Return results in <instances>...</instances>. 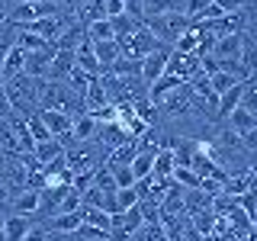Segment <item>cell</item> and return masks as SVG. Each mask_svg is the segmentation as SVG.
<instances>
[{
    "label": "cell",
    "mask_w": 257,
    "mask_h": 241,
    "mask_svg": "<svg viewBox=\"0 0 257 241\" xmlns=\"http://www.w3.org/2000/svg\"><path fill=\"white\" fill-rule=\"evenodd\" d=\"M145 26L155 32V39H158L161 45L174 48L177 39H180L183 32H190L193 23H190L180 10H167V13H158V16H148V20H145Z\"/></svg>",
    "instance_id": "obj_1"
},
{
    "label": "cell",
    "mask_w": 257,
    "mask_h": 241,
    "mask_svg": "<svg viewBox=\"0 0 257 241\" xmlns=\"http://www.w3.org/2000/svg\"><path fill=\"white\" fill-rule=\"evenodd\" d=\"M77 106H80V112H84L80 96L71 90L64 80H45V84H42V93H39V109H58V112L74 116Z\"/></svg>",
    "instance_id": "obj_2"
},
{
    "label": "cell",
    "mask_w": 257,
    "mask_h": 241,
    "mask_svg": "<svg viewBox=\"0 0 257 241\" xmlns=\"http://www.w3.org/2000/svg\"><path fill=\"white\" fill-rule=\"evenodd\" d=\"M116 42L122 48V58H135V61H142L145 55H151V52L161 48V42L155 39V32L148 26H142L139 32H132V36H125V39H116Z\"/></svg>",
    "instance_id": "obj_3"
},
{
    "label": "cell",
    "mask_w": 257,
    "mask_h": 241,
    "mask_svg": "<svg viewBox=\"0 0 257 241\" xmlns=\"http://www.w3.org/2000/svg\"><path fill=\"white\" fill-rule=\"evenodd\" d=\"M167 58H171V48H167V45H161L158 52H151V55H145V58H142V71H139V77H142V84H145V87H151L155 80L164 77V71H167Z\"/></svg>",
    "instance_id": "obj_4"
},
{
    "label": "cell",
    "mask_w": 257,
    "mask_h": 241,
    "mask_svg": "<svg viewBox=\"0 0 257 241\" xmlns=\"http://www.w3.org/2000/svg\"><path fill=\"white\" fill-rule=\"evenodd\" d=\"M241 45H244V32H222L212 45V58L219 64H228V61H238L241 58Z\"/></svg>",
    "instance_id": "obj_5"
},
{
    "label": "cell",
    "mask_w": 257,
    "mask_h": 241,
    "mask_svg": "<svg viewBox=\"0 0 257 241\" xmlns=\"http://www.w3.org/2000/svg\"><path fill=\"white\" fill-rule=\"evenodd\" d=\"M36 116L42 119V126L52 132V139H61V135L71 132V123H74V116H68V112H58V109H36Z\"/></svg>",
    "instance_id": "obj_6"
},
{
    "label": "cell",
    "mask_w": 257,
    "mask_h": 241,
    "mask_svg": "<svg viewBox=\"0 0 257 241\" xmlns=\"http://www.w3.org/2000/svg\"><path fill=\"white\" fill-rule=\"evenodd\" d=\"M254 183H257V177H254L251 167H241V171L225 174V193H228V196H241V193L254 190Z\"/></svg>",
    "instance_id": "obj_7"
},
{
    "label": "cell",
    "mask_w": 257,
    "mask_h": 241,
    "mask_svg": "<svg viewBox=\"0 0 257 241\" xmlns=\"http://www.w3.org/2000/svg\"><path fill=\"white\" fill-rule=\"evenodd\" d=\"M80 228V215L77 212H55L52 219H45L48 235H74Z\"/></svg>",
    "instance_id": "obj_8"
},
{
    "label": "cell",
    "mask_w": 257,
    "mask_h": 241,
    "mask_svg": "<svg viewBox=\"0 0 257 241\" xmlns=\"http://www.w3.org/2000/svg\"><path fill=\"white\" fill-rule=\"evenodd\" d=\"M74 64L80 71H87L90 77H100L103 74V68H100V61H96V55H93V45H90V39H84L77 48H74Z\"/></svg>",
    "instance_id": "obj_9"
},
{
    "label": "cell",
    "mask_w": 257,
    "mask_h": 241,
    "mask_svg": "<svg viewBox=\"0 0 257 241\" xmlns=\"http://www.w3.org/2000/svg\"><path fill=\"white\" fill-rule=\"evenodd\" d=\"M225 123H228V132H235L238 139H244L247 132H254V129H257V116H254V112H247L244 106H238L231 116H225Z\"/></svg>",
    "instance_id": "obj_10"
},
{
    "label": "cell",
    "mask_w": 257,
    "mask_h": 241,
    "mask_svg": "<svg viewBox=\"0 0 257 241\" xmlns=\"http://www.w3.org/2000/svg\"><path fill=\"white\" fill-rule=\"evenodd\" d=\"M26 58L29 55L23 52L20 45H13L10 52H7V58H4V68H0V80H10L16 74H26Z\"/></svg>",
    "instance_id": "obj_11"
},
{
    "label": "cell",
    "mask_w": 257,
    "mask_h": 241,
    "mask_svg": "<svg viewBox=\"0 0 257 241\" xmlns=\"http://www.w3.org/2000/svg\"><path fill=\"white\" fill-rule=\"evenodd\" d=\"M32 222H36L32 215H4V241H23Z\"/></svg>",
    "instance_id": "obj_12"
},
{
    "label": "cell",
    "mask_w": 257,
    "mask_h": 241,
    "mask_svg": "<svg viewBox=\"0 0 257 241\" xmlns=\"http://www.w3.org/2000/svg\"><path fill=\"white\" fill-rule=\"evenodd\" d=\"M90 45H93V55H96V61H100L103 71H109L112 64L122 58V48H119L116 39H109V42H90Z\"/></svg>",
    "instance_id": "obj_13"
},
{
    "label": "cell",
    "mask_w": 257,
    "mask_h": 241,
    "mask_svg": "<svg viewBox=\"0 0 257 241\" xmlns=\"http://www.w3.org/2000/svg\"><path fill=\"white\" fill-rule=\"evenodd\" d=\"M36 209H39V193L36 190H20L13 196L7 215H36Z\"/></svg>",
    "instance_id": "obj_14"
},
{
    "label": "cell",
    "mask_w": 257,
    "mask_h": 241,
    "mask_svg": "<svg viewBox=\"0 0 257 241\" xmlns=\"http://www.w3.org/2000/svg\"><path fill=\"white\" fill-rule=\"evenodd\" d=\"M61 155H64V145L58 139H48V142H36V145H32V158H36L42 167L52 164V161L61 158Z\"/></svg>",
    "instance_id": "obj_15"
},
{
    "label": "cell",
    "mask_w": 257,
    "mask_h": 241,
    "mask_svg": "<svg viewBox=\"0 0 257 241\" xmlns=\"http://www.w3.org/2000/svg\"><path fill=\"white\" fill-rule=\"evenodd\" d=\"M177 171V158H174V151L171 148H161L158 155H155V167H151V174L161 177V180H171Z\"/></svg>",
    "instance_id": "obj_16"
},
{
    "label": "cell",
    "mask_w": 257,
    "mask_h": 241,
    "mask_svg": "<svg viewBox=\"0 0 257 241\" xmlns=\"http://www.w3.org/2000/svg\"><path fill=\"white\" fill-rule=\"evenodd\" d=\"M112 32H116V39H125V36H132V32H139L145 26V20H139V16H132V13H119V16H112Z\"/></svg>",
    "instance_id": "obj_17"
},
{
    "label": "cell",
    "mask_w": 257,
    "mask_h": 241,
    "mask_svg": "<svg viewBox=\"0 0 257 241\" xmlns=\"http://www.w3.org/2000/svg\"><path fill=\"white\" fill-rule=\"evenodd\" d=\"M241 93H244V84H238V87H231L228 93H222L219 96V106H215V116H219V119L231 116V112L241 106Z\"/></svg>",
    "instance_id": "obj_18"
},
{
    "label": "cell",
    "mask_w": 257,
    "mask_h": 241,
    "mask_svg": "<svg viewBox=\"0 0 257 241\" xmlns=\"http://www.w3.org/2000/svg\"><path fill=\"white\" fill-rule=\"evenodd\" d=\"M151 167H155V155H151V151H135V158L128 161V171H132L135 180L148 177V174H151Z\"/></svg>",
    "instance_id": "obj_19"
},
{
    "label": "cell",
    "mask_w": 257,
    "mask_h": 241,
    "mask_svg": "<svg viewBox=\"0 0 257 241\" xmlns=\"http://www.w3.org/2000/svg\"><path fill=\"white\" fill-rule=\"evenodd\" d=\"M241 84V80H235V77H231L228 74V71H215V74H209V87H212V93L215 96H222V93H228L231 90V87H238Z\"/></svg>",
    "instance_id": "obj_20"
},
{
    "label": "cell",
    "mask_w": 257,
    "mask_h": 241,
    "mask_svg": "<svg viewBox=\"0 0 257 241\" xmlns=\"http://www.w3.org/2000/svg\"><path fill=\"white\" fill-rule=\"evenodd\" d=\"M87 39L90 42H109V39H116V32H112V23L109 20H96L87 26Z\"/></svg>",
    "instance_id": "obj_21"
},
{
    "label": "cell",
    "mask_w": 257,
    "mask_h": 241,
    "mask_svg": "<svg viewBox=\"0 0 257 241\" xmlns=\"http://www.w3.org/2000/svg\"><path fill=\"white\" fill-rule=\"evenodd\" d=\"M174 52H177V55H196V52H199V36L193 32V26H190V32H183V36L177 39Z\"/></svg>",
    "instance_id": "obj_22"
},
{
    "label": "cell",
    "mask_w": 257,
    "mask_h": 241,
    "mask_svg": "<svg viewBox=\"0 0 257 241\" xmlns=\"http://www.w3.org/2000/svg\"><path fill=\"white\" fill-rule=\"evenodd\" d=\"M135 206H139V193H135V187H119L116 190V209L125 212V209H135Z\"/></svg>",
    "instance_id": "obj_23"
},
{
    "label": "cell",
    "mask_w": 257,
    "mask_h": 241,
    "mask_svg": "<svg viewBox=\"0 0 257 241\" xmlns=\"http://www.w3.org/2000/svg\"><path fill=\"white\" fill-rule=\"evenodd\" d=\"M128 241H167V238H164V228H161V222H155V225H142V228L135 231Z\"/></svg>",
    "instance_id": "obj_24"
},
{
    "label": "cell",
    "mask_w": 257,
    "mask_h": 241,
    "mask_svg": "<svg viewBox=\"0 0 257 241\" xmlns=\"http://www.w3.org/2000/svg\"><path fill=\"white\" fill-rule=\"evenodd\" d=\"M167 10H174L171 0H142V20L158 16V13H167Z\"/></svg>",
    "instance_id": "obj_25"
},
{
    "label": "cell",
    "mask_w": 257,
    "mask_h": 241,
    "mask_svg": "<svg viewBox=\"0 0 257 241\" xmlns=\"http://www.w3.org/2000/svg\"><path fill=\"white\" fill-rule=\"evenodd\" d=\"M112 174V180H116V187H135V177L128 171V164H119V167H106Z\"/></svg>",
    "instance_id": "obj_26"
},
{
    "label": "cell",
    "mask_w": 257,
    "mask_h": 241,
    "mask_svg": "<svg viewBox=\"0 0 257 241\" xmlns=\"http://www.w3.org/2000/svg\"><path fill=\"white\" fill-rule=\"evenodd\" d=\"M244 13H247V29H244V36L257 45V0H251V4L244 7Z\"/></svg>",
    "instance_id": "obj_27"
},
{
    "label": "cell",
    "mask_w": 257,
    "mask_h": 241,
    "mask_svg": "<svg viewBox=\"0 0 257 241\" xmlns=\"http://www.w3.org/2000/svg\"><path fill=\"white\" fill-rule=\"evenodd\" d=\"M241 106H244L247 112H254V116H257V87L251 84V80L244 84V93H241Z\"/></svg>",
    "instance_id": "obj_28"
},
{
    "label": "cell",
    "mask_w": 257,
    "mask_h": 241,
    "mask_svg": "<svg viewBox=\"0 0 257 241\" xmlns=\"http://www.w3.org/2000/svg\"><path fill=\"white\" fill-rule=\"evenodd\" d=\"M23 241H52V235L45 231V225H36V222H32V228L23 235Z\"/></svg>",
    "instance_id": "obj_29"
},
{
    "label": "cell",
    "mask_w": 257,
    "mask_h": 241,
    "mask_svg": "<svg viewBox=\"0 0 257 241\" xmlns=\"http://www.w3.org/2000/svg\"><path fill=\"white\" fill-rule=\"evenodd\" d=\"M103 10H106V20H112V16L125 13V0H103Z\"/></svg>",
    "instance_id": "obj_30"
},
{
    "label": "cell",
    "mask_w": 257,
    "mask_h": 241,
    "mask_svg": "<svg viewBox=\"0 0 257 241\" xmlns=\"http://www.w3.org/2000/svg\"><path fill=\"white\" fill-rule=\"evenodd\" d=\"M212 4H219L225 13H235V10H241V7H247V0H212Z\"/></svg>",
    "instance_id": "obj_31"
},
{
    "label": "cell",
    "mask_w": 257,
    "mask_h": 241,
    "mask_svg": "<svg viewBox=\"0 0 257 241\" xmlns=\"http://www.w3.org/2000/svg\"><path fill=\"white\" fill-rule=\"evenodd\" d=\"M10 7H13V0H0V23H7V16H10Z\"/></svg>",
    "instance_id": "obj_32"
},
{
    "label": "cell",
    "mask_w": 257,
    "mask_h": 241,
    "mask_svg": "<svg viewBox=\"0 0 257 241\" xmlns=\"http://www.w3.org/2000/svg\"><path fill=\"white\" fill-rule=\"evenodd\" d=\"M0 241H4V215H0Z\"/></svg>",
    "instance_id": "obj_33"
},
{
    "label": "cell",
    "mask_w": 257,
    "mask_h": 241,
    "mask_svg": "<svg viewBox=\"0 0 257 241\" xmlns=\"http://www.w3.org/2000/svg\"><path fill=\"white\" fill-rule=\"evenodd\" d=\"M23 4H45V0H23Z\"/></svg>",
    "instance_id": "obj_34"
},
{
    "label": "cell",
    "mask_w": 257,
    "mask_h": 241,
    "mask_svg": "<svg viewBox=\"0 0 257 241\" xmlns=\"http://www.w3.org/2000/svg\"><path fill=\"white\" fill-rule=\"evenodd\" d=\"M251 84H254V87H257V74H254V77H251Z\"/></svg>",
    "instance_id": "obj_35"
},
{
    "label": "cell",
    "mask_w": 257,
    "mask_h": 241,
    "mask_svg": "<svg viewBox=\"0 0 257 241\" xmlns=\"http://www.w3.org/2000/svg\"><path fill=\"white\" fill-rule=\"evenodd\" d=\"M106 241H109V238H106Z\"/></svg>",
    "instance_id": "obj_36"
}]
</instances>
